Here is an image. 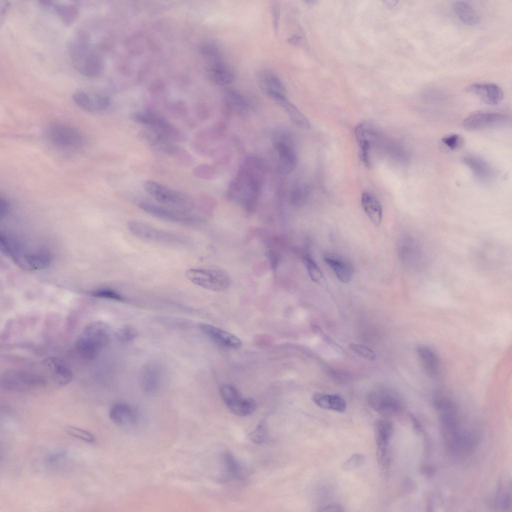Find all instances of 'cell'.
Listing matches in <instances>:
<instances>
[{
    "label": "cell",
    "instance_id": "cell-1",
    "mask_svg": "<svg viewBox=\"0 0 512 512\" xmlns=\"http://www.w3.org/2000/svg\"><path fill=\"white\" fill-rule=\"evenodd\" d=\"M264 170V163L259 158L247 156L228 188L227 198L238 202L246 210H252L261 193Z\"/></svg>",
    "mask_w": 512,
    "mask_h": 512
},
{
    "label": "cell",
    "instance_id": "cell-2",
    "mask_svg": "<svg viewBox=\"0 0 512 512\" xmlns=\"http://www.w3.org/2000/svg\"><path fill=\"white\" fill-rule=\"evenodd\" d=\"M109 340L106 326L102 322H94L83 330L76 342V350L82 358L92 359L108 345Z\"/></svg>",
    "mask_w": 512,
    "mask_h": 512
},
{
    "label": "cell",
    "instance_id": "cell-3",
    "mask_svg": "<svg viewBox=\"0 0 512 512\" xmlns=\"http://www.w3.org/2000/svg\"><path fill=\"white\" fill-rule=\"evenodd\" d=\"M143 187L147 193L164 206L186 212H190L194 207V200L189 195L156 182L146 180Z\"/></svg>",
    "mask_w": 512,
    "mask_h": 512
},
{
    "label": "cell",
    "instance_id": "cell-4",
    "mask_svg": "<svg viewBox=\"0 0 512 512\" xmlns=\"http://www.w3.org/2000/svg\"><path fill=\"white\" fill-rule=\"evenodd\" d=\"M127 226L133 234L148 242L176 246H187L192 242L186 236L160 230L141 222L131 220Z\"/></svg>",
    "mask_w": 512,
    "mask_h": 512
},
{
    "label": "cell",
    "instance_id": "cell-5",
    "mask_svg": "<svg viewBox=\"0 0 512 512\" xmlns=\"http://www.w3.org/2000/svg\"><path fill=\"white\" fill-rule=\"evenodd\" d=\"M132 118L171 142L182 141L184 138L182 132L176 127L156 112L141 111L134 114Z\"/></svg>",
    "mask_w": 512,
    "mask_h": 512
},
{
    "label": "cell",
    "instance_id": "cell-6",
    "mask_svg": "<svg viewBox=\"0 0 512 512\" xmlns=\"http://www.w3.org/2000/svg\"><path fill=\"white\" fill-rule=\"evenodd\" d=\"M185 276L193 284L214 292L225 290L230 284L228 274L218 268H191Z\"/></svg>",
    "mask_w": 512,
    "mask_h": 512
},
{
    "label": "cell",
    "instance_id": "cell-7",
    "mask_svg": "<svg viewBox=\"0 0 512 512\" xmlns=\"http://www.w3.org/2000/svg\"><path fill=\"white\" fill-rule=\"evenodd\" d=\"M45 133L46 138L54 146L64 150L78 149L84 142L82 134L78 130L62 123L49 124Z\"/></svg>",
    "mask_w": 512,
    "mask_h": 512
},
{
    "label": "cell",
    "instance_id": "cell-8",
    "mask_svg": "<svg viewBox=\"0 0 512 512\" xmlns=\"http://www.w3.org/2000/svg\"><path fill=\"white\" fill-rule=\"evenodd\" d=\"M273 146L278 156V172L282 175L290 174L297 164V156L291 135L284 131L276 132L274 137Z\"/></svg>",
    "mask_w": 512,
    "mask_h": 512
},
{
    "label": "cell",
    "instance_id": "cell-9",
    "mask_svg": "<svg viewBox=\"0 0 512 512\" xmlns=\"http://www.w3.org/2000/svg\"><path fill=\"white\" fill-rule=\"evenodd\" d=\"M222 400L234 414L245 416L252 414L256 408V402L252 398H243L236 387L224 384L220 389Z\"/></svg>",
    "mask_w": 512,
    "mask_h": 512
},
{
    "label": "cell",
    "instance_id": "cell-10",
    "mask_svg": "<svg viewBox=\"0 0 512 512\" xmlns=\"http://www.w3.org/2000/svg\"><path fill=\"white\" fill-rule=\"evenodd\" d=\"M508 117L502 113L486 111H477L468 115L464 120L462 125L469 130L486 128H498L508 126Z\"/></svg>",
    "mask_w": 512,
    "mask_h": 512
},
{
    "label": "cell",
    "instance_id": "cell-11",
    "mask_svg": "<svg viewBox=\"0 0 512 512\" xmlns=\"http://www.w3.org/2000/svg\"><path fill=\"white\" fill-rule=\"evenodd\" d=\"M139 206L155 217L172 222L192 225L200 220L196 216L190 212L178 210L152 202H142L139 204Z\"/></svg>",
    "mask_w": 512,
    "mask_h": 512
},
{
    "label": "cell",
    "instance_id": "cell-12",
    "mask_svg": "<svg viewBox=\"0 0 512 512\" xmlns=\"http://www.w3.org/2000/svg\"><path fill=\"white\" fill-rule=\"evenodd\" d=\"M369 405L384 416H390L402 412L404 404L397 396L384 392H374L368 396Z\"/></svg>",
    "mask_w": 512,
    "mask_h": 512
},
{
    "label": "cell",
    "instance_id": "cell-13",
    "mask_svg": "<svg viewBox=\"0 0 512 512\" xmlns=\"http://www.w3.org/2000/svg\"><path fill=\"white\" fill-rule=\"evenodd\" d=\"M355 136L360 150V158L366 166L372 164V152L377 140L375 128L368 123L359 124L355 129Z\"/></svg>",
    "mask_w": 512,
    "mask_h": 512
},
{
    "label": "cell",
    "instance_id": "cell-14",
    "mask_svg": "<svg viewBox=\"0 0 512 512\" xmlns=\"http://www.w3.org/2000/svg\"><path fill=\"white\" fill-rule=\"evenodd\" d=\"M256 81L261 90L271 100L286 96V88L280 78L268 68L260 70L256 74Z\"/></svg>",
    "mask_w": 512,
    "mask_h": 512
},
{
    "label": "cell",
    "instance_id": "cell-15",
    "mask_svg": "<svg viewBox=\"0 0 512 512\" xmlns=\"http://www.w3.org/2000/svg\"><path fill=\"white\" fill-rule=\"evenodd\" d=\"M162 378V368L157 362H150L144 366L140 371L139 383L142 390L152 394L158 390Z\"/></svg>",
    "mask_w": 512,
    "mask_h": 512
},
{
    "label": "cell",
    "instance_id": "cell-16",
    "mask_svg": "<svg viewBox=\"0 0 512 512\" xmlns=\"http://www.w3.org/2000/svg\"><path fill=\"white\" fill-rule=\"evenodd\" d=\"M462 162L468 168L474 177L479 181L488 183L496 176L495 169L484 159L473 155H466L462 158Z\"/></svg>",
    "mask_w": 512,
    "mask_h": 512
},
{
    "label": "cell",
    "instance_id": "cell-17",
    "mask_svg": "<svg viewBox=\"0 0 512 512\" xmlns=\"http://www.w3.org/2000/svg\"><path fill=\"white\" fill-rule=\"evenodd\" d=\"M466 90L480 98L484 103L496 105L504 98V92L498 85L493 83H474L468 86Z\"/></svg>",
    "mask_w": 512,
    "mask_h": 512
},
{
    "label": "cell",
    "instance_id": "cell-18",
    "mask_svg": "<svg viewBox=\"0 0 512 512\" xmlns=\"http://www.w3.org/2000/svg\"><path fill=\"white\" fill-rule=\"evenodd\" d=\"M199 328L216 344L225 348L238 349L242 346L241 340L234 335L210 324L200 323Z\"/></svg>",
    "mask_w": 512,
    "mask_h": 512
},
{
    "label": "cell",
    "instance_id": "cell-19",
    "mask_svg": "<svg viewBox=\"0 0 512 512\" xmlns=\"http://www.w3.org/2000/svg\"><path fill=\"white\" fill-rule=\"evenodd\" d=\"M68 48L71 60L78 69L90 52L88 35L84 32L76 33L70 41Z\"/></svg>",
    "mask_w": 512,
    "mask_h": 512
},
{
    "label": "cell",
    "instance_id": "cell-20",
    "mask_svg": "<svg viewBox=\"0 0 512 512\" xmlns=\"http://www.w3.org/2000/svg\"><path fill=\"white\" fill-rule=\"evenodd\" d=\"M109 417L115 424L121 426H130L136 424L138 415L132 406L123 402L114 404L109 412Z\"/></svg>",
    "mask_w": 512,
    "mask_h": 512
},
{
    "label": "cell",
    "instance_id": "cell-21",
    "mask_svg": "<svg viewBox=\"0 0 512 512\" xmlns=\"http://www.w3.org/2000/svg\"><path fill=\"white\" fill-rule=\"evenodd\" d=\"M404 258L412 268L420 270L426 264V256L422 244L414 238L406 240L404 245Z\"/></svg>",
    "mask_w": 512,
    "mask_h": 512
},
{
    "label": "cell",
    "instance_id": "cell-22",
    "mask_svg": "<svg viewBox=\"0 0 512 512\" xmlns=\"http://www.w3.org/2000/svg\"><path fill=\"white\" fill-rule=\"evenodd\" d=\"M207 72L210 79L218 86L230 84L235 78L232 69L221 58L212 60L208 68Z\"/></svg>",
    "mask_w": 512,
    "mask_h": 512
},
{
    "label": "cell",
    "instance_id": "cell-23",
    "mask_svg": "<svg viewBox=\"0 0 512 512\" xmlns=\"http://www.w3.org/2000/svg\"><path fill=\"white\" fill-rule=\"evenodd\" d=\"M72 99L80 107L90 112L104 110L110 104V100L107 97L100 95L92 96L84 92L74 93Z\"/></svg>",
    "mask_w": 512,
    "mask_h": 512
},
{
    "label": "cell",
    "instance_id": "cell-24",
    "mask_svg": "<svg viewBox=\"0 0 512 512\" xmlns=\"http://www.w3.org/2000/svg\"><path fill=\"white\" fill-rule=\"evenodd\" d=\"M223 105L230 114H242L249 108V102L243 94L235 90H228L223 96Z\"/></svg>",
    "mask_w": 512,
    "mask_h": 512
},
{
    "label": "cell",
    "instance_id": "cell-25",
    "mask_svg": "<svg viewBox=\"0 0 512 512\" xmlns=\"http://www.w3.org/2000/svg\"><path fill=\"white\" fill-rule=\"evenodd\" d=\"M416 352L426 372L431 377L436 376L440 370V362L435 352L430 347L420 345Z\"/></svg>",
    "mask_w": 512,
    "mask_h": 512
},
{
    "label": "cell",
    "instance_id": "cell-26",
    "mask_svg": "<svg viewBox=\"0 0 512 512\" xmlns=\"http://www.w3.org/2000/svg\"><path fill=\"white\" fill-rule=\"evenodd\" d=\"M272 100L286 111L291 120L297 126L305 129L310 128V123L307 118L288 100L286 96H277Z\"/></svg>",
    "mask_w": 512,
    "mask_h": 512
},
{
    "label": "cell",
    "instance_id": "cell-27",
    "mask_svg": "<svg viewBox=\"0 0 512 512\" xmlns=\"http://www.w3.org/2000/svg\"><path fill=\"white\" fill-rule=\"evenodd\" d=\"M36 382H40L38 378L28 374L10 372L6 374L2 382L7 388L21 390L30 387Z\"/></svg>",
    "mask_w": 512,
    "mask_h": 512
},
{
    "label": "cell",
    "instance_id": "cell-28",
    "mask_svg": "<svg viewBox=\"0 0 512 512\" xmlns=\"http://www.w3.org/2000/svg\"><path fill=\"white\" fill-rule=\"evenodd\" d=\"M103 69L104 62L102 56L92 51L88 54L78 68L82 74L90 78H96L100 76Z\"/></svg>",
    "mask_w": 512,
    "mask_h": 512
},
{
    "label": "cell",
    "instance_id": "cell-29",
    "mask_svg": "<svg viewBox=\"0 0 512 512\" xmlns=\"http://www.w3.org/2000/svg\"><path fill=\"white\" fill-rule=\"evenodd\" d=\"M392 424L388 420L380 418L374 424L375 440L376 450H388V444L392 432Z\"/></svg>",
    "mask_w": 512,
    "mask_h": 512
},
{
    "label": "cell",
    "instance_id": "cell-30",
    "mask_svg": "<svg viewBox=\"0 0 512 512\" xmlns=\"http://www.w3.org/2000/svg\"><path fill=\"white\" fill-rule=\"evenodd\" d=\"M313 402L319 407L332 410L338 412H344L346 408L345 400L338 394H328L314 393L312 397Z\"/></svg>",
    "mask_w": 512,
    "mask_h": 512
},
{
    "label": "cell",
    "instance_id": "cell-31",
    "mask_svg": "<svg viewBox=\"0 0 512 512\" xmlns=\"http://www.w3.org/2000/svg\"><path fill=\"white\" fill-rule=\"evenodd\" d=\"M361 203L363 209L370 221L378 226L382 221V210L378 200L370 193L362 194Z\"/></svg>",
    "mask_w": 512,
    "mask_h": 512
},
{
    "label": "cell",
    "instance_id": "cell-32",
    "mask_svg": "<svg viewBox=\"0 0 512 512\" xmlns=\"http://www.w3.org/2000/svg\"><path fill=\"white\" fill-rule=\"evenodd\" d=\"M54 380L60 385H64L72 378L70 370L60 360L54 358H48L44 362Z\"/></svg>",
    "mask_w": 512,
    "mask_h": 512
},
{
    "label": "cell",
    "instance_id": "cell-33",
    "mask_svg": "<svg viewBox=\"0 0 512 512\" xmlns=\"http://www.w3.org/2000/svg\"><path fill=\"white\" fill-rule=\"evenodd\" d=\"M325 262L334 272L337 278L344 283L348 282L353 275L352 266L348 262L338 258L326 256Z\"/></svg>",
    "mask_w": 512,
    "mask_h": 512
},
{
    "label": "cell",
    "instance_id": "cell-34",
    "mask_svg": "<svg viewBox=\"0 0 512 512\" xmlns=\"http://www.w3.org/2000/svg\"><path fill=\"white\" fill-rule=\"evenodd\" d=\"M452 8L456 15L465 24L474 26L479 23L480 19L478 16L468 2L455 1L452 4Z\"/></svg>",
    "mask_w": 512,
    "mask_h": 512
},
{
    "label": "cell",
    "instance_id": "cell-35",
    "mask_svg": "<svg viewBox=\"0 0 512 512\" xmlns=\"http://www.w3.org/2000/svg\"><path fill=\"white\" fill-rule=\"evenodd\" d=\"M54 12L67 26L72 25L76 20L78 16V10L74 6L64 4H52Z\"/></svg>",
    "mask_w": 512,
    "mask_h": 512
},
{
    "label": "cell",
    "instance_id": "cell-36",
    "mask_svg": "<svg viewBox=\"0 0 512 512\" xmlns=\"http://www.w3.org/2000/svg\"><path fill=\"white\" fill-rule=\"evenodd\" d=\"M224 460L226 470L230 476L236 479L244 478L245 470L232 454L226 452L224 454Z\"/></svg>",
    "mask_w": 512,
    "mask_h": 512
},
{
    "label": "cell",
    "instance_id": "cell-37",
    "mask_svg": "<svg viewBox=\"0 0 512 512\" xmlns=\"http://www.w3.org/2000/svg\"><path fill=\"white\" fill-rule=\"evenodd\" d=\"M302 260L312 280L320 286H326V279L314 260L307 254H302Z\"/></svg>",
    "mask_w": 512,
    "mask_h": 512
},
{
    "label": "cell",
    "instance_id": "cell-38",
    "mask_svg": "<svg viewBox=\"0 0 512 512\" xmlns=\"http://www.w3.org/2000/svg\"><path fill=\"white\" fill-rule=\"evenodd\" d=\"M64 431L68 434L88 443L94 444L96 442V440L94 435L85 430L68 426L64 428Z\"/></svg>",
    "mask_w": 512,
    "mask_h": 512
},
{
    "label": "cell",
    "instance_id": "cell-39",
    "mask_svg": "<svg viewBox=\"0 0 512 512\" xmlns=\"http://www.w3.org/2000/svg\"><path fill=\"white\" fill-rule=\"evenodd\" d=\"M267 434L268 430L266 424L264 422L261 421L255 428L248 434V436L253 442L261 444L266 440Z\"/></svg>",
    "mask_w": 512,
    "mask_h": 512
},
{
    "label": "cell",
    "instance_id": "cell-40",
    "mask_svg": "<svg viewBox=\"0 0 512 512\" xmlns=\"http://www.w3.org/2000/svg\"><path fill=\"white\" fill-rule=\"evenodd\" d=\"M308 192V188L306 185L300 184L296 186L290 192V202L295 206L301 204L306 198Z\"/></svg>",
    "mask_w": 512,
    "mask_h": 512
},
{
    "label": "cell",
    "instance_id": "cell-41",
    "mask_svg": "<svg viewBox=\"0 0 512 512\" xmlns=\"http://www.w3.org/2000/svg\"><path fill=\"white\" fill-rule=\"evenodd\" d=\"M349 348L355 353L362 358L369 360H374L376 359L374 352L368 347L359 344L350 343Z\"/></svg>",
    "mask_w": 512,
    "mask_h": 512
},
{
    "label": "cell",
    "instance_id": "cell-42",
    "mask_svg": "<svg viewBox=\"0 0 512 512\" xmlns=\"http://www.w3.org/2000/svg\"><path fill=\"white\" fill-rule=\"evenodd\" d=\"M365 457L360 454H354L342 464V468L345 471L357 469L365 462Z\"/></svg>",
    "mask_w": 512,
    "mask_h": 512
},
{
    "label": "cell",
    "instance_id": "cell-43",
    "mask_svg": "<svg viewBox=\"0 0 512 512\" xmlns=\"http://www.w3.org/2000/svg\"><path fill=\"white\" fill-rule=\"evenodd\" d=\"M94 296L110 299L116 301H123V297L118 292L110 288H102L95 290L90 292Z\"/></svg>",
    "mask_w": 512,
    "mask_h": 512
},
{
    "label": "cell",
    "instance_id": "cell-44",
    "mask_svg": "<svg viewBox=\"0 0 512 512\" xmlns=\"http://www.w3.org/2000/svg\"><path fill=\"white\" fill-rule=\"evenodd\" d=\"M138 332L134 328L126 326L120 330L118 334V338L121 342H128L132 341L138 336Z\"/></svg>",
    "mask_w": 512,
    "mask_h": 512
},
{
    "label": "cell",
    "instance_id": "cell-45",
    "mask_svg": "<svg viewBox=\"0 0 512 512\" xmlns=\"http://www.w3.org/2000/svg\"><path fill=\"white\" fill-rule=\"evenodd\" d=\"M280 8L278 1H272L270 4V12L272 15L273 28L275 32H277L278 28Z\"/></svg>",
    "mask_w": 512,
    "mask_h": 512
},
{
    "label": "cell",
    "instance_id": "cell-46",
    "mask_svg": "<svg viewBox=\"0 0 512 512\" xmlns=\"http://www.w3.org/2000/svg\"><path fill=\"white\" fill-rule=\"evenodd\" d=\"M460 136L457 134L450 135L442 138V142L452 150L457 148L460 144Z\"/></svg>",
    "mask_w": 512,
    "mask_h": 512
},
{
    "label": "cell",
    "instance_id": "cell-47",
    "mask_svg": "<svg viewBox=\"0 0 512 512\" xmlns=\"http://www.w3.org/2000/svg\"><path fill=\"white\" fill-rule=\"evenodd\" d=\"M10 204L4 198H0V215L5 216L9 210Z\"/></svg>",
    "mask_w": 512,
    "mask_h": 512
},
{
    "label": "cell",
    "instance_id": "cell-48",
    "mask_svg": "<svg viewBox=\"0 0 512 512\" xmlns=\"http://www.w3.org/2000/svg\"><path fill=\"white\" fill-rule=\"evenodd\" d=\"M320 512H343L342 508L339 504H332L324 507Z\"/></svg>",
    "mask_w": 512,
    "mask_h": 512
},
{
    "label": "cell",
    "instance_id": "cell-49",
    "mask_svg": "<svg viewBox=\"0 0 512 512\" xmlns=\"http://www.w3.org/2000/svg\"><path fill=\"white\" fill-rule=\"evenodd\" d=\"M2 2V4H0L1 19L2 16H4L6 15L10 5L8 2Z\"/></svg>",
    "mask_w": 512,
    "mask_h": 512
},
{
    "label": "cell",
    "instance_id": "cell-50",
    "mask_svg": "<svg viewBox=\"0 0 512 512\" xmlns=\"http://www.w3.org/2000/svg\"><path fill=\"white\" fill-rule=\"evenodd\" d=\"M383 2H384V4L388 8L394 7L398 2V1L396 0H384Z\"/></svg>",
    "mask_w": 512,
    "mask_h": 512
}]
</instances>
